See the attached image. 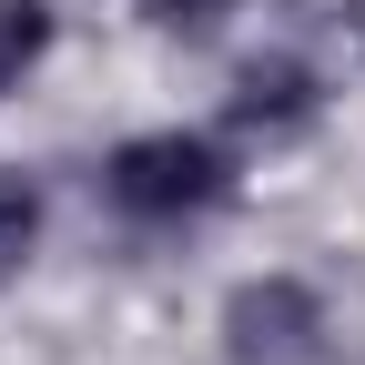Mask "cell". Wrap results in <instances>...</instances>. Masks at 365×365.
I'll use <instances>...</instances> for the list:
<instances>
[{"instance_id": "6da1fadb", "label": "cell", "mask_w": 365, "mask_h": 365, "mask_svg": "<svg viewBox=\"0 0 365 365\" xmlns=\"http://www.w3.org/2000/svg\"><path fill=\"white\" fill-rule=\"evenodd\" d=\"M102 193L132 223H193L213 203H234V163H223V143H203V132H132L102 163Z\"/></svg>"}, {"instance_id": "7a4b0ae2", "label": "cell", "mask_w": 365, "mask_h": 365, "mask_svg": "<svg viewBox=\"0 0 365 365\" xmlns=\"http://www.w3.org/2000/svg\"><path fill=\"white\" fill-rule=\"evenodd\" d=\"M314 335H325V304L294 274H254V284L223 294V355L234 365H304Z\"/></svg>"}, {"instance_id": "3957f363", "label": "cell", "mask_w": 365, "mask_h": 365, "mask_svg": "<svg viewBox=\"0 0 365 365\" xmlns=\"http://www.w3.org/2000/svg\"><path fill=\"white\" fill-rule=\"evenodd\" d=\"M314 112H325V91H314V71H304L294 51L244 61V71H234V102H223V122H234V132H254V143H294Z\"/></svg>"}, {"instance_id": "277c9868", "label": "cell", "mask_w": 365, "mask_h": 365, "mask_svg": "<svg viewBox=\"0 0 365 365\" xmlns=\"http://www.w3.org/2000/svg\"><path fill=\"white\" fill-rule=\"evenodd\" d=\"M51 51V0H0V91H21Z\"/></svg>"}, {"instance_id": "5b68a950", "label": "cell", "mask_w": 365, "mask_h": 365, "mask_svg": "<svg viewBox=\"0 0 365 365\" xmlns=\"http://www.w3.org/2000/svg\"><path fill=\"white\" fill-rule=\"evenodd\" d=\"M31 244H41V182L0 163V284L31 264Z\"/></svg>"}, {"instance_id": "8992f818", "label": "cell", "mask_w": 365, "mask_h": 365, "mask_svg": "<svg viewBox=\"0 0 365 365\" xmlns=\"http://www.w3.org/2000/svg\"><path fill=\"white\" fill-rule=\"evenodd\" d=\"M143 21H153L163 41H182V51H193V41H213L223 21H234V0H143Z\"/></svg>"}, {"instance_id": "52a82bcc", "label": "cell", "mask_w": 365, "mask_h": 365, "mask_svg": "<svg viewBox=\"0 0 365 365\" xmlns=\"http://www.w3.org/2000/svg\"><path fill=\"white\" fill-rule=\"evenodd\" d=\"M355 31H365V0H355Z\"/></svg>"}]
</instances>
